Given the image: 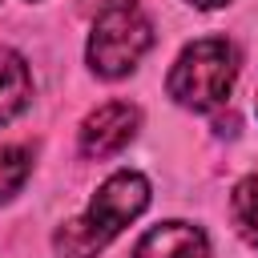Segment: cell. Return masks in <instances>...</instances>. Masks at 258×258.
<instances>
[{
  "mask_svg": "<svg viewBox=\"0 0 258 258\" xmlns=\"http://www.w3.org/2000/svg\"><path fill=\"white\" fill-rule=\"evenodd\" d=\"M149 206V181L133 169L113 173L89 202V210L56 230V254L60 258H93L101 254L141 210Z\"/></svg>",
  "mask_w": 258,
  "mask_h": 258,
  "instance_id": "cell-1",
  "label": "cell"
},
{
  "mask_svg": "<svg viewBox=\"0 0 258 258\" xmlns=\"http://www.w3.org/2000/svg\"><path fill=\"white\" fill-rule=\"evenodd\" d=\"M234 77H238V52L230 40L222 36H202L194 44L181 48V56L173 60L169 69V97L194 113H206L214 105H222L234 89Z\"/></svg>",
  "mask_w": 258,
  "mask_h": 258,
  "instance_id": "cell-2",
  "label": "cell"
},
{
  "mask_svg": "<svg viewBox=\"0 0 258 258\" xmlns=\"http://www.w3.org/2000/svg\"><path fill=\"white\" fill-rule=\"evenodd\" d=\"M153 44V24L149 16L133 4V0H109L97 20H93V36H89V64L97 77H125L137 69V60L149 52Z\"/></svg>",
  "mask_w": 258,
  "mask_h": 258,
  "instance_id": "cell-3",
  "label": "cell"
},
{
  "mask_svg": "<svg viewBox=\"0 0 258 258\" xmlns=\"http://www.w3.org/2000/svg\"><path fill=\"white\" fill-rule=\"evenodd\" d=\"M141 125V113L129 105V101H109L101 109H93L81 125V149L85 157H109L117 149H125L133 141Z\"/></svg>",
  "mask_w": 258,
  "mask_h": 258,
  "instance_id": "cell-4",
  "label": "cell"
},
{
  "mask_svg": "<svg viewBox=\"0 0 258 258\" xmlns=\"http://www.w3.org/2000/svg\"><path fill=\"white\" fill-rule=\"evenodd\" d=\"M129 258H210V242L202 234V226L189 222H161L153 226Z\"/></svg>",
  "mask_w": 258,
  "mask_h": 258,
  "instance_id": "cell-5",
  "label": "cell"
},
{
  "mask_svg": "<svg viewBox=\"0 0 258 258\" xmlns=\"http://www.w3.org/2000/svg\"><path fill=\"white\" fill-rule=\"evenodd\" d=\"M32 97V77H28V64L20 52L12 48H0V125L12 121Z\"/></svg>",
  "mask_w": 258,
  "mask_h": 258,
  "instance_id": "cell-6",
  "label": "cell"
},
{
  "mask_svg": "<svg viewBox=\"0 0 258 258\" xmlns=\"http://www.w3.org/2000/svg\"><path fill=\"white\" fill-rule=\"evenodd\" d=\"M230 218H234V230L250 246H258V173H250V177H242L234 185V194H230Z\"/></svg>",
  "mask_w": 258,
  "mask_h": 258,
  "instance_id": "cell-7",
  "label": "cell"
},
{
  "mask_svg": "<svg viewBox=\"0 0 258 258\" xmlns=\"http://www.w3.org/2000/svg\"><path fill=\"white\" fill-rule=\"evenodd\" d=\"M32 173V153L24 145H0V202H8Z\"/></svg>",
  "mask_w": 258,
  "mask_h": 258,
  "instance_id": "cell-8",
  "label": "cell"
},
{
  "mask_svg": "<svg viewBox=\"0 0 258 258\" xmlns=\"http://www.w3.org/2000/svg\"><path fill=\"white\" fill-rule=\"evenodd\" d=\"M194 8H222V4H230V0H189Z\"/></svg>",
  "mask_w": 258,
  "mask_h": 258,
  "instance_id": "cell-9",
  "label": "cell"
},
{
  "mask_svg": "<svg viewBox=\"0 0 258 258\" xmlns=\"http://www.w3.org/2000/svg\"><path fill=\"white\" fill-rule=\"evenodd\" d=\"M105 4H109V0H105Z\"/></svg>",
  "mask_w": 258,
  "mask_h": 258,
  "instance_id": "cell-10",
  "label": "cell"
}]
</instances>
